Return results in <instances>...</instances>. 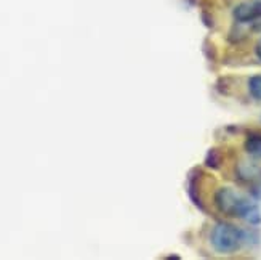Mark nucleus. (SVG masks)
I'll return each instance as SVG.
<instances>
[{
  "label": "nucleus",
  "instance_id": "obj_1",
  "mask_svg": "<svg viewBox=\"0 0 261 260\" xmlns=\"http://www.w3.org/2000/svg\"><path fill=\"white\" fill-rule=\"evenodd\" d=\"M213 202L217 209L229 217H237L250 227L261 225V209L253 198L245 196L231 186H221L215 191Z\"/></svg>",
  "mask_w": 261,
  "mask_h": 260
},
{
  "label": "nucleus",
  "instance_id": "obj_2",
  "mask_svg": "<svg viewBox=\"0 0 261 260\" xmlns=\"http://www.w3.org/2000/svg\"><path fill=\"white\" fill-rule=\"evenodd\" d=\"M210 244L218 254H234L244 246V230L228 222H218L210 231Z\"/></svg>",
  "mask_w": 261,
  "mask_h": 260
},
{
  "label": "nucleus",
  "instance_id": "obj_3",
  "mask_svg": "<svg viewBox=\"0 0 261 260\" xmlns=\"http://www.w3.org/2000/svg\"><path fill=\"white\" fill-rule=\"evenodd\" d=\"M237 180L245 185H250L253 190H261V166L255 161H241L236 166Z\"/></svg>",
  "mask_w": 261,
  "mask_h": 260
},
{
  "label": "nucleus",
  "instance_id": "obj_4",
  "mask_svg": "<svg viewBox=\"0 0 261 260\" xmlns=\"http://www.w3.org/2000/svg\"><path fill=\"white\" fill-rule=\"evenodd\" d=\"M261 15V0H245L237 4L232 10V18L239 25H250Z\"/></svg>",
  "mask_w": 261,
  "mask_h": 260
},
{
  "label": "nucleus",
  "instance_id": "obj_5",
  "mask_svg": "<svg viewBox=\"0 0 261 260\" xmlns=\"http://www.w3.org/2000/svg\"><path fill=\"white\" fill-rule=\"evenodd\" d=\"M244 148L253 159H261V132H248Z\"/></svg>",
  "mask_w": 261,
  "mask_h": 260
},
{
  "label": "nucleus",
  "instance_id": "obj_6",
  "mask_svg": "<svg viewBox=\"0 0 261 260\" xmlns=\"http://www.w3.org/2000/svg\"><path fill=\"white\" fill-rule=\"evenodd\" d=\"M223 164V154L218 148H212L208 150L207 156H205V166L210 169H220Z\"/></svg>",
  "mask_w": 261,
  "mask_h": 260
},
{
  "label": "nucleus",
  "instance_id": "obj_7",
  "mask_svg": "<svg viewBox=\"0 0 261 260\" xmlns=\"http://www.w3.org/2000/svg\"><path fill=\"white\" fill-rule=\"evenodd\" d=\"M248 93L252 98L261 101V74H255L248 79Z\"/></svg>",
  "mask_w": 261,
  "mask_h": 260
},
{
  "label": "nucleus",
  "instance_id": "obj_8",
  "mask_svg": "<svg viewBox=\"0 0 261 260\" xmlns=\"http://www.w3.org/2000/svg\"><path fill=\"white\" fill-rule=\"evenodd\" d=\"M250 29H252L253 32H261V15H259L256 19H253V21L250 22Z\"/></svg>",
  "mask_w": 261,
  "mask_h": 260
},
{
  "label": "nucleus",
  "instance_id": "obj_9",
  "mask_svg": "<svg viewBox=\"0 0 261 260\" xmlns=\"http://www.w3.org/2000/svg\"><path fill=\"white\" fill-rule=\"evenodd\" d=\"M255 53H256V56H258V60L261 61V39L256 42V47H255Z\"/></svg>",
  "mask_w": 261,
  "mask_h": 260
}]
</instances>
